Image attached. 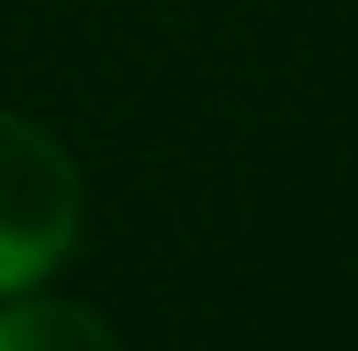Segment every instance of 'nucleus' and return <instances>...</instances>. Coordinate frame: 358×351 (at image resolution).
Listing matches in <instances>:
<instances>
[{
	"label": "nucleus",
	"instance_id": "1",
	"mask_svg": "<svg viewBox=\"0 0 358 351\" xmlns=\"http://www.w3.org/2000/svg\"><path fill=\"white\" fill-rule=\"evenodd\" d=\"M88 227V183L52 124L0 110V300L37 293L73 264Z\"/></svg>",
	"mask_w": 358,
	"mask_h": 351
},
{
	"label": "nucleus",
	"instance_id": "2",
	"mask_svg": "<svg viewBox=\"0 0 358 351\" xmlns=\"http://www.w3.org/2000/svg\"><path fill=\"white\" fill-rule=\"evenodd\" d=\"M0 351H124V337L88 300H59L52 285H37L0 300Z\"/></svg>",
	"mask_w": 358,
	"mask_h": 351
}]
</instances>
